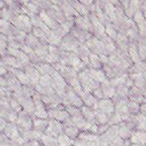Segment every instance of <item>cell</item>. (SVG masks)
Listing matches in <instances>:
<instances>
[{
  "mask_svg": "<svg viewBox=\"0 0 146 146\" xmlns=\"http://www.w3.org/2000/svg\"><path fill=\"white\" fill-rule=\"evenodd\" d=\"M122 121H123L122 118H121L120 116H119V115H117V114H115V113H113V114H111V115L109 116V119H108V124L109 125H119V124H120Z\"/></svg>",
  "mask_w": 146,
  "mask_h": 146,
  "instance_id": "obj_36",
  "label": "cell"
},
{
  "mask_svg": "<svg viewBox=\"0 0 146 146\" xmlns=\"http://www.w3.org/2000/svg\"><path fill=\"white\" fill-rule=\"evenodd\" d=\"M15 124L19 130H31L33 129V117L23 110L18 113V117Z\"/></svg>",
  "mask_w": 146,
  "mask_h": 146,
  "instance_id": "obj_1",
  "label": "cell"
},
{
  "mask_svg": "<svg viewBox=\"0 0 146 146\" xmlns=\"http://www.w3.org/2000/svg\"><path fill=\"white\" fill-rule=\"evenodd\" d=\"M80 131L72 125H67V126H64V133L65 135H67L69 137H70L71 139L75 140L76 138H78V135H79Z\"/></svg>",
  "mask_w": 146,
  "mask_h": 146,
  "instance_id": "obj_24",
  "label": "cell"
},
{
  "mask_svg": "<svg viewBox=\"0 0 146 146\" xmlns=\"http://www.w3.org/2000/svg\"><path fill=\"white\" fill-rule=\"evenodd\" d=\"M5 39L4 37H0V56H2V57L7 55V52H8V51L6 50L8 46L6 45Z\"/></svg>",
  "mask_w": 146,
  "mask_h": 146,
  "instance_id": "obj_37",
  "label": "cell"
},
{
  "mask_svg": "<svg viewBox=\"0 0 146 146\" xmlns=\"http://www.w3.org/2000/svg\"><path fill=\"white\" fill-rule=\"evenodd\" d=\"M96 109H99L110 116L114 112V102H113L112 99H108V98L100 99L98 100Z\"/></svg>",
  "mask_w": 146,
  "mask_h": 146,
  "instance_id": "obj_7",
  "label": "cell"
},
{
  "mask_svg": "<svg viewBox=\"0 0 146 146\" xmlns=\"http://www.w3.org/2000/svg\"><path fill=\"white\" fill-rule=\"evenodd\" d=\"M38 84L40 86L45 87V88H52L53 87V80L50 75H41Z\"/></svg>",
  "mask_w": 146,
  "mask_h": 146,
  "instance_id": "obj_27",
  "label": "cell"
},
{
  "mask_svg": "<svg viewBox=\"0 0 146 146\" xmlns=\"http://www.w3.org/2000/svg\"><path fill=\"white\" fill-rule=\"evenodd\" d=\"M108 124H103V125H98V130H97V135H102L108 128Z\"/></svg>",
  "mask_w": 146,
  "mask_h": 146,
  "instance_id": "obj_38",
  "label": "cell"
},
{
  "mask_svg": "<svg viewBox=\"0 0 146 146\" xmlns=\"http://www.w3.org/2000/svg\"><path fill=\"white\" fill-rule=\"evenodd\" d=\"M6 124H7V121L5 119L0 118V131H3V130L5 127Z\"/></svg>",
  "mask_w": 146,
  "mask_h": 146,
  "instance_id": "obj_43",
  "label": "cell"
},
{
  "mask_svg": "<svg viewBox=\"0 0 146 146\" xmlns=\"http://www.w3.org/2000/svg\"><path fill=\"white\" fill-rule=\"evenodd\" d=\"M100 87L102 89L103 98L112 99L115 96V88L110 84L109 79H107L103 83L100 84Z\"/></svg>",
  "mask_w": 146,
  "mask_h": 146,
  "instance_id": "obj_12",
  "label": "cell"
},
{
  "mask_svg": "<svg viewBox=\"0 0 146 146\" xmlns=\"http://www.w3.org/2000/svg\"><path fill=\"white\" fill-rule=\"evenodd\" d=\"M2 60L7 67H12V68L20 69V70H24L25 68V66L14 56L5 55L2 57Z\"/></svg>",
  "mask_w": 146,
  "mask_h": 146,
  "instance_id": "obj_15",
  "label": "cell"
},
{
  "mask_svg": "<svg viewBox=\"0 0 146 146\" xmlns=\"http://www.w3.org/2000/svg\"><path fill=\"white\" fill-rule=\"evenodd\" d=\"M57 139H58L59 146H73V144H74V140L69 137L64 133H62L61 135H59L57 137Z\"/></svg>",
  "mask_w": 146,
  "mask_h": 146,
  "instance_id": "obj_28",
  "label": "cell"
},
{
  "mask_svg": "<svg viewBox=\"0 0 146 146\" xmlns=\"http://www.w3.org/2000/svg\"><path fill=\"white\" fill-rule=\"evenodd\" d=\"M35 52L37 54V56L40 58L41 62H45L46 58L47 57L48 52H49L48 48L46 47V46H43V45H40V44H38L36 46V47L35 48Z\"/></svg>",
  "mask_w": 146,
  "mask_h": 146,
  "instance_id": "obj_25",
  "label": "cell"
},
{
  "mask_svg": "<svg viewBox=\"0 0 146 146\" xmlns=\"http://www.w3.org/2000/svg\"><path fill=\"white\" fill-rule=\"evenodd\" d=\"M119 3L123 5V7L125 8V7L128 5V4H129V2H130V0H119Z\"/></svg>",
  "mask_w": 146,
  "mask_h": 146,
  "instance_id": "obj_44",
  "label": "cell"
},
{
  "mask_svg": "<svg viewBox=\"0 0 146 146\" xmlns=\"http://www.w3.org/2000/svg\"><path fill=\"white\" fill-rule=\"evenodd\" d=\"M139 113H141L142 114L146 115V102L140 104V108H139Z\"/></svg>",
  "mask_w": 146,
  "mask_h": 146,
  "instance_id": "obj_42",
  "label": "cell"
},
{
  "mask_svg": "<svg viewBox=\"0 0 146 146\" xmlns=\"http://www.w3.org/2000/svg\"><path fill=\"white\" fill-rule=\"evenodd\" d=\"M0 146H15V144L13 143V142H12L10 138L7 137L6 139H5V140L1 143Z\"/></svg>",
  "mask_w": 146,
  "mask_h": 146,
  "instance_id": "obj_40",
  "label": "cell"
},
{
  "mask_svg": "<svg viewBox=\"0 0 146 146\" xmlns=\"http://www.w3.org/2000/svg\"><path fill=\"white\" fill-rule=\"evenodd\" d=\"M65 110L66 112L69 113L70 116H76V115H78V114H81V109L79 108H77V107H74V106H67L65 107Z\"/></svg>",
  "mask_w": 146,
  "mask_h": 146,
  "instance_id": "obj_35",
  "label": "cell"
},
{
  "mask_svg": "<svg viewBox=\"0 0 146 146\" xmlns=\"http://www.w3.org/2000/svg\"><path fill=\"white\" fill-rule=\"evenodd\" d=\"M65 100L68 101V102L71 106H74L79 108H81L84 106V102L81 99V96L78 93H76L72 89H70L69 86L66 90Z\"/></svg>",
  "mask_w": 146,
  "mask_h": 146,
  "instance_id": "obj_6",
  "label": "cell"
},
{
  "mask_svg": "<svg viewBox=\"0 0 146 146\" xmlns=\"http://www.w3.org/2000/svg\"><path fill=\"white\" fill-rule=\"evenodd\" d=\"M143 15H144V17H145V19H146V12H144V13H143Z\"/></svg>",
  "mask_w": 146,
  "mask_h": 146,
  "instance_id": "obj_46",
  "label": "cell"
},
{
  "mask_svg": "<svg viewBox=\"0 0 146 146\" xmlns=\"http://www.w3.org/2000/svg\"><path fill=\"white\" fill-rule=\"evenodd\" d=\"M40 146H44V145H42V144H41V143H40Z\"/></svg>",
  "mask_w": 146,
  "mask_h": 146,
  "instance_id": "obj_47",
  "label": "cell"
},
{
  "mask_svg": "<svg viewBox=\"0 0 146 146\" xmlns=\"http://www.w3.org/2000/svg\"><path fill=\"white\" fill-rule=\"evenodd\" d=\"M127 106H128V109L131 114H137V113H139V108L140 105L135 102L130 101L127 99Z\"/></svg>",
  "mask_w": 146,
  "mask_h": 146,
  "instance_id": "obj_32",
  "label": "cell"
},
{
  "mask_svg": "<svg viewBox=\"0 0 146 146\" xmlns=\"http://www.w3.org/2000/svg\"><path fill=\"white\" fill-rule=\"evenodd\" d=\"M103 71L105 72V74L108 78V79H112V78H114L116 77H119L120 75H122L123 73L126 72V71H124L122 70L121 69H119L115 66H113L112 64H110L109 63H107V64H104L102 65V68Z\"/></svg>",
  "mask_w": 146,
  "mask_h": 146,
  "instance_id": "obj_10",
  "label": "cell"
},
{
  "mask_svg": "<svg viewBox=\"0 0 146 146\" xmlns=\"http://www.w3.org/2000/svg\"><path fill=\"white\" fill-rule=\"evenodd\" d=\"M48 123H49L48 119H39V118L34 117L33 118V129L40 134H44L47 128Z\"/></svg>",
  "mask_w": 146,
  "mask_h": 146,
  "instance_id": "obj_14",
  "label": "cell"
},
{
  "mask_svg": "<svg viewBox=\"0 0 146 146\" xmlns=\"http://www.w3.org/2000/svg\"><path fill=\"white\" fill-rule=\"evenodd\" d=\"M35 68L40 72V76L41 75H50L52 76L53 73L56 71L55 68L52 64H50L46 62H40L38 64H35Z\"/></svg>",
  "mask_w": 146,
  "mask_h": 146,
  "instance_id": "obj_13",
  "label": "cell"
},
{
  "mask_svg": "<svg viewBox=\"0 0 146 146\" xmlns=\"http://www.w3.org/2000/svg\"><path fill=\"white\" fill-rule=\"evenodd\" d=\"M108 1L110 2V3H112L114 6H116V5H120V3H119V0H108Z\"/></svg>",
  "mask_w": 146,
  "mask_h": 146,
  "instance_id": "obj_45",
  "label": "cell"
},
{
  "mask_svg": "<svg viewBox=\"0 0 146 146\" xmlns=\"http://www.w3.org/2000/svg\"><path fill=\"white\" fill-rule=\"evenodd\" d=\"M146 71V61L140 60L138 62L133 63L127 70L128 74H143Z\"/></svg>",
  "mask_w": 146,
  "mask_h": 146,
  "instance_id": "obj_18",
  "label": "cell"
},
{
  "mask_svg": "<svg viewBox=\"0 0 146 146\" xmlns=\"http://www.w3.org/2000/svg\"><path fill=\"white\" fill-rule=\"evenodd\" d=\"M131 132L132 130L129 127L126 122L122 121L120 124H119V135L120 137H122L123 139H129Z\"/></svg>",
  "mask_w": 146,
  "mask_h": 146,
  "instance_id": "obj_20",
  "label": "cell"
},
{
  "mask_svg": "<svg viewBox=\"0 0 146 146\" xmlns=\"http://www.w3.org/2000/svg\"><path fill=\"white\" fill-rule=\"evenodd\" d=\"M115 114L120 116L123 121L131 114L127 106V99H119L114 102V112Z\"/></svg>",
  "mask_w": 146,
  "mask_h": 146,
  "instance_id": "obj_4",
  "label": "cell"
},
{
  "mask_svg": "<svg viewBox=\"0 0 146 146\" xmlns=\"http://www.w3.org/2000/svg\"><path fill=\"white\" fill-rule=\"evenodd\" d=\"M23 70L25 72L26 76L29 78V79L31 82V86L34 87L35 85H36L39 83L40 74V72L38 71V70L35 68L34 64L31 63V64L26 65Z\"/></svg>",
  "mask_w": 146,
  "mask_h": 146,
  "instance_id": "obj_5",
  "label": "cell"
},
{
  "mask_svg": "<svg viewBox=\"0 0 146 146\" xmlns=\"http://www.w3.org/2000/svg\"><path fill=\"white\" fill-rule=\"evenodd\" d=\"M96 134L91 133L90 131H80L78 138L83 139V140H87V141H96L97 138Z\"/></svg>",
  "mask_w": 146,
  "mask_h": 146,
  "instance_id": "obj_30",
  "label": "cell"
},
{
  "mask_svg": "<svg viewBox=\"0 0 146 146\" xmlns=\"http://www.w3.org/2000/svg\"><path fill=\"white\" fill-rule=\"evenodd\" d=\"M90 65L88 67H92L96 70H98V69H102V63L101 61V58H100V56L97 55V54H95L93 52L90 53Z\"/></svg>",
  "mask_w": 146,
  "mask_h": 146,
  "instance_id": "obj_23",
  "label": "cell"
},
{
  "mask_svg": "<svg viewBox=\"0 0 146 146\" xmlns=\"http://www.w3.org/2000/svg\"><path fill=\"white\" fill-rule=\"evenodd\" d=\"M5 78H6V81H7V87H6V90L11 93L18 90L21 89L22 87V84L19 82V80L12 74L11 72H7L5 75H4Z\"/></svg>",
  "mask_w": 146,
  "mask_h": 146,
  "instance_id": "obj_9",
  "label": "cell"
},
{
  "mask_svg": "<svg viewBox=\"0 0 146 146\" xmlns=\"http://www.w3.org/2000/svg\"><path fill=\"white\" fill-rule=\"evenodd\" d=\"M92 95H93L95 97H96L98 100L103 98V94H102V91L101 87H98L97 89H96V90L92 92Z\"/></svg>",
  "mask_w": 146,
  "mask_h": 146,
  "instance_id": "obj_39",
  "label": "cell"
},
{
  "mask_svg": "<svg viewBox=\"0 0 146 146\" xmlns=\"http://www.w3.org/2000/svg\"><path fill=\"white\" fill-rule=\"evenodd\" d=\"M127 99L132 102H135L137 103H138L139 105L142 103L146 102V97L142 94V92L136 88L135 86H132L131 88H130L129 93H128V96Z\"/></svg>",
  "mask_w": 146,
  "mask_h": 146,
  "instance_id": "obj_11",
  "label": "cell"
},
{
  "mask_svg": "<svg viewBox=\"0 0 146 146\" xmlns=\"http://www.w3.org/2000/svg\"><path fill=\"white\" fill-rule=\"evenodd\" d=\"M47 113L48 118L50 119H55L62 123L70 117L69 113L66 112L65 108L63 105L56 108H47Z\"/></svg>",
  "mask_w": 146,
  "mask_h": 146,
  "instance_id": "obj_2",
  "label": "cell"
},
{
  "mask_svg": "<svg viewBox=\"0 0 146 146\" xmlns=\"http://www.w3.org/2000/svg\"><path fill=\"white\" fill-rule=\"evenodd\" d=\"M9 103H10V105H11V109H12L13 111H15L16 113H19L20 112L23 111V108H22V106L20 105V103H19L15 98H13L12 96L9 98Z\"/></svg>",
  "mask_w": 146,
  "mask_h": 146,
  "instance_id": "obj_33",
  "label": "cell"
},
{
  "mask_svg": "<svg viewBox=\"0 0 146 146\" xmlns=\"http://www.w3.org/2000/svg\"><path fill=\"white\" fill-rule=\"evenodd\" d=\"M106 28H105V32L107 33V35H108L109 38H111L113 40H115L118 35V32L116 30V29L113 27V25L111 23H108L106 24Z\"/></svg>",
  "mask_w": 146,
  "mask_h": 146,
  "instance_id": "obj_29",
  "label": "cell"
},
{
  "mask_svg": "<svg viewBox=\"0 0 146 146\" xmlns=\"http://www.w3.org/2000/svg\"><path fill=\"white\" fill-rule=\"evenodd\" d=\"M129 140L131 143L146 146V131L143 130H134L132 131Z\"/></svg>",
  "mask_w": 146,
  "mask_h": 146,
  "instance_id": "obj_8",
  "label": "cell"
},
{
  "mask_svg": "<svg viewBox=\"0 0 146 146\" xmlns=\"http://www.w3.org/2000/svg\"><path fill=\"white\" fill-rule=\"evenodd\" d=\"M95 113H96V119L98 125H103V124H108V119H109V115L105 113L104 112L99 110V109H96L95 110Z\"/></svg>",
  "mask_w": 146,
  "mask_h": 146,
  "instance_id": "obj_26",
  "label": "cell"
},
{
  "mask_svg": "<svg viewBox=\"0 0 146 146\" xmlns=\"http://www.w3.org/2000/svg\"><path fill=\"white\" fill-rule=\"evenodd\" d=\"M130 88H128L125 84H122L115 88V97L119 99H127Z\"/></svg>",
  "mask_w": 146,
  "mask_h": 146,
  "instance_id": "obj_22",
  "label": "cell"
},
{
  "mask_svg": "<svg viewBox=\"0 0 146 146\" xmlns=\"http://www.w3.org/2000/svg\"><path fill=\"white\" fill-rule=\"evenodd\" d=\"M24 146H40V143L37 140H31L27 142Z\"/></svg>",
  "mask_w": 146,
  "mask_h": 146,
  "instance_id": "obj_41",
  "label": "cell"
},
{
  "mask_svg": "<svg viewBox=\"0 0 146 146\" xmlns=\"http://www.w3.org/2000/svg\"><path fill=\"white\" fill-rule=\"evenodd\" d=\"M73 146H96V141H87L80 138H76L74 140Z\"/></svg>",
  "mask_w": 146,
  "mask_h": 146,
  "instance_id": "obj_34",
  "label": "cell"
},
{
  "mask_svg": "<svg viewBox=\"0 0 146 146\" xmlns=\"http://www.w3.org/2000/svg\"><path fill=\"white\" fill-rule=\"evenodd\" d=\"M40 143L44 146H59L57 137L43 134L40 139Z\"/></svg>",
  "mask_w": 146,
  "mask_h": 146,
  "instance_id": "obj_21",
  "label": "cell"
},
{
  "mask_svg": "<svg viewBox=\"0 0 146 146\" xmlns=\"http://www.w3.org/2000/svg\"><path fill=\"white\" fill-rule=\"evenodd\" d=\"M2 132L10 139H13L20 135L18 127L17 126L15 123H11V122H7Z\"/></svg>",
  "mask_w": 146,
  "mask_h": 146,
  "instance_id": "obj_16",
  "label": "cell"
},
{
  "mask_svg": "<svg viewBox=\"0 0 146 146\" xmlns=\"http://www.w3.org/2000/svg\"><path fill=\"white\" fill-rule=\"evenodd\" d=\"M81 99L84 102V106L92 108L93 109H96L97 108V103H98V99L95 97L92 93L89 92H84L81 96Z\"/></svg>",
  "mask_w": 146,
  "mask_h": 146,
  "instance_id": "obj_17",
  "label": "cell"
},
{
  "mask_svg": "<svg viewBox=\"0 0 146 146\" xmlns=\"http://www.w3.org/2000/svg\"><path fill=\"white\" fill-rule=\"evenodd\" d=\"M64 133V125L62 122H59L55 119H50L47 128L44 134L52 136L55 137H58L59 135Z\"/></svg>",
  "mask_w": 146,
  "mask_h": 146,
  "instance_id": "obj_3",
  "label": "cell"
},
{
  "mask_svg": "<svg viewBox=\"0 0 146 146\" xmlns=\"http://www.w3.org/2000/svg\"><path fill=\"white\" fill-rule=\"evenodd\" d=\"M108 79L105 72L103 71L102 69H98V70H96V72H95V76H94V80H96V82H98L99 84H102L103 83L104 81H106Z\"/></svg>",
  "mask_w": 146,
  "mask_h": 146,
  "instance_id": "obj_31",
  "label": "cell"
},
{
  "mask_svg": "<svg viewBox=\"0 0 146 146\" xmlns=\"http://www.w3.org/2000/svg\"><path fill=\"white\" fill-rule=\"evenodd\" d=\"M81 113L83 115V117L85 119V120L89 123L91 124H97L96 119V113H95V109H93L92 108L87 107V106H83L81 108Z\"/></svg>",
  "mask_w": 146,
  "mask_h": 146,
  "instance_id": "obj_19",
  "label": "cell"
}]
</instances>
